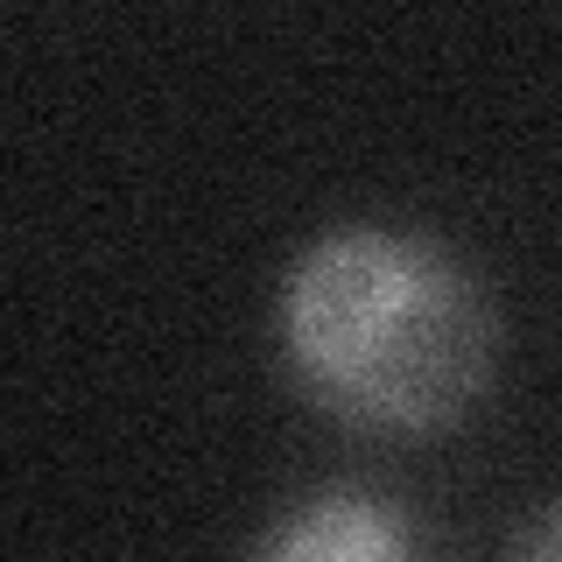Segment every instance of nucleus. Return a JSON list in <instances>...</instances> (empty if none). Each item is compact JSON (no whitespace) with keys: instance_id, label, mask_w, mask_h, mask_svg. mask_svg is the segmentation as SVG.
I'll return each instance as SVG.
<instances>
[{"instance_id":"f257e3e1","label":"nucleus","mask_w":562,"mask_h":562,"mask_svg":"<svg viewBox=\"0 0 562 562\" xmlns=\"http://www.w3.org/2000/svg\"><path fill=\"white\" fill-rule=\"evenodd\" d=\"M281 359L324 415L380 436L450 429L492 380V303L464 254L415 225L351 218L281 274Z\"/></svg>"},{"instance_id":"f03ea898","label":"nucleus","mask_w":562,"mask_h":562,"mask_svg":"<svg viewBox=\"0 0 562 562\" xmlns=\"http://www.w3.org/2000/svg\"><path fill=\"white\" fill-rule=\"evenodd\" d=\"M246 562H429L415 514L380 485H310L260 527Z\"/></svg>"},{"instance_id":"7ed1b4c3","label":"nucleus","mask_w":562,"mask_h":562,"mask_svg":"<svg viewBox=\"0 0 562 562\" xmlns=\"http://www.w3.org/2000/svg\"><path fill=\"white\" fill-rule=\"evenodd\" d=\"M514 562H562V499H549L535 520H527V535H520Z\"/></svg>"}]
</instances>
